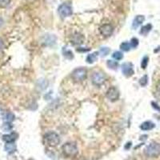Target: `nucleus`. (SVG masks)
Masks as SVG:
<instances>
[{
  "label": "nucleus",
  "instance_id": "1",
  "mask_svg": "<svg viewBox=\"0 0 160 160\" xmlns=\"http://www.w3.org/2000/svg\"><path fill=\"white\" fill-rule=\"evenodd\" d=\"M145 154L150 158H155L160 155V144L158 143H151L144 150Z\"/></svg>",
  "mask_w": 160,
  "mask_h": 160
},
{
  "label": "nucleus",
  "instance_id": "2",
  "mask_svg": "<svg viewBox=\"0 0 160 160\" xmlns=\"http://www.w3.org/2000/svg\"><path fill=\"white\" fill-rule=\"evenodd\" d=\"M62 151L63 154L68 157H75L76 154H78V147L75 143H66L63 145L62 147Z\"/></svg>",
  "mask_w": 160,
  "mask_h": 160
},
{
  "label": "nucleus",
  "instance_id": "3",
  "mask_svg": "<svg viewBox=\"0 0 160 160\" xmlns=\"http://www.w3.org/2000/svg\"><path fill=\"white\" fill-rule=\"evenodd\" d=\"M44 138H45V141L47 143V144L50 147H56L60 143L59 136L55 132H48L45 135Z\"/></svg>",
  "mask_w": 160,
  "mask_h": 160
},
{
  "label": "nucleus",
  "instance_id": "4",
  "mask_svg": "<svg viewBox=\"0 0 160 160\" xmlns=\"http://www.w3.org/2000/svg\"><path fill=\"white\" fill-rule=\"evenodd\" d=\"M87 70L83 67H79L73 71L71 77L74 81L79 82H82L87 78Z\"/></svg>",
  "mask_w": 160,
  "mask_h": 160
},
{
  "label": "nucleus",
  "instance_id": "5",
  "mask_svg": "<svg viewBox=\"0 0 160 160\" xmlns=\"http://www.w3.org/2000/svg\"><path fill=\"white\" fill-rule=\"evenodd\" d=\"M58 12L62 18L69 17L72 15V7L68 3H63L58 8Z\"/></svg>",
  "mask_w": 160,
  "mask_h": 160
},
{
  "label": "nucleus",
  "instance_id": "6",
  "mask_svg": "<svg viewBox=\"0 0 160 160\" xmlns=\"http://www.w3.org/2000/svg\"><path fill=\"white\" fill-rule=\"evenodd\" d=\"M106 96L110 102H115L119 98V91L116 87H112L107 90Z\"/></svg>",
  "mask_w": 160,
  "mask_h": 160
},
{
  "label": "nucleus",
  "instance_id": "7",
  "mask_svg": "<svg viewBox=\"0 0 160 160\" xmlns=\"http://www.w3.org/2000/svg\"><path fill=\"white\" fill-rule=\"evenodd\" d=\"M91 81L96 86H100L105 82V76L103 73L94 72L91 76Z\"/></svg>",
  "mask_w": 160,
  "mask_h": 160
},
{
  "label": "nucleus",
  "instance_id": "8",
  "mask_svg": "<svg viewBox=\"0 0 160 160\" xmlns=\"http://www.w3.org/2000/svg\"><path fill=\"white\" fill-rule=\"evenodd\" d=\"M99 31H100L101 35L104 36V37H109L112 35V33L114 31V27L111 24H104L100 27L99 29Z\"/></svg>",
  "mask_w": 160,
  "mask_h": 160
},
{
  "label": "nucleus",
  "instance_id": "9",
  "mask_svg": "<svg viewBox=\"0 0 160 160\" xmlns=\"http://www.w3.org/2000/svg\"><path fill=\"white\" fill-rule=\"evenodd\" d=\"M122 72L126 77H130L134 75V68L131 63H125L122 65Z\"/></svg>",
  "mask_w": 160,
  "mask_h": 160
},
{
  "label": "nucleus",
  "instance_id": "10",
  "mask_svg": "<svg viewBox=\"0 0 160 160\" xmlns=\"http://www.w3.org/2000/svg\"><path fill=\"white\" fill-rule=\"evenodd\" d=\"M71 43L74 45H81L83 43V41H84V37L83 35L80 34V33H75L72 35L71 37Z\"/></svg>",
  "mask_w": 160,
  "mask_h": 160
},
{
  "label": "nucleus",
  "instance_id": "11",
  "mask_svg": "<svg viewBox=\"0 0 160 160\" xmlns=\"http://www.w3.org/2000/svg\"><path fill=\"white\" fill-rule=\"evenodd\" d=\"M43 42L47 46H52L56 42V37L54 35H45L43 38Z\"/></svg>",
  "mask_w": 160,
  "mask_h": 160
},
{
  "label": "nucleus",
  "instance_id": "12",
  "mask_svg": "<svg viewBox=\"0 0 160 160\" xmlns=\"http://www.w3.org/2000/svg\"><path fill=\"white\" fill-rule=\"evenodd\" d=\"M145 17L143 15H137L135 17L134 20H133V23H132V27L133 29H137L141 25L143 22H144Z\"/></svg>",
  "mask_w": 160,
  "mask_h": 160
},
{
  "label": "nucleus",
  "instance_id": "13",
  "mask_svg": "<svg viewBox=\"0 0 160 160\" xmlns=\"http://www.w3.org/2000/svg\"><path fill=\"white\" fill-rule=\"evenodd\" d=\"M154 126H155V125H154V122H151V121H146L140 125V128L143 131H150V130H152L154 128Z\"/></svg>",
  "mask_w": 160,
  "mask_h": 160
},
{
  "label": "nucleus",
  "instance_id": "14",
  "mask_svg": "<svg viewBox=\"0 0 160 160\" xmlns=\"http://www.w3.org/2000/svg\"><path fill=\"white\" fill-rule=\"evenodd\" d=\"M17 134L16 133H11L9 135H5L3 136V139L6 143H14L17 138Z\"/></svg>",
  "mask_w": 160,
  "mask_h": 160
},
{
  "label": "nucleus",
  "instance_id": "15",
  "mask_svg": "<svg viewBox=\"0 0 160 160\" xmlns=\"http://www.w3.org/2000/svg\"><path fill=\"white\" fill-rule=\"evenodd\" d=\"M3 119L4 122H11L15 119V115L10 111H6L3 114Z\"/></svg>",
  "mask_w": 160,
  "mask_h": 160
},
{
  "label": "nucleus",
  "instance_id": "16",
  "mask_svg": "<svg viewBox=\"0 0 160 160\" xmlns=\"http://www.w3.org/2000/svg\"><path fill=\"white\" fill-rule=\"evenodd\" d=\"M98 59V53L97 52H94V53L90 54H88L87 57V59H86V61H87V63H94Z\"/></svg>",
  "mask_w": 160,
  "mask_h": 160
},
{
  "label": "nucleus",
  "instance_id": "17",
  "mask_svg": "<svg viewBox=\"0 0 160 160\" xmlns=\"http://www.w3.org/2000/svg\"><path fill=\"white\" fill-rule=\"evenodd\" d=\"M5 150L10 154H12L16 151L15 144L14 143H6V146H5Z\"/></svg>",
  "mask_w": 160,
  "mask_h": 160
},
{
  "label": "nucleus",
  "instance_id": "18",
  "mask_svg": "<svg viewBox=\"0 0 160 160\" xmlns=\"http://www.w3.org/2000/svg\"><path fill=\"white\" fill-rule=\"evenodd\" d=\"M47 86H48V82H47L46 79H38V83H37V87H38V89H39L40 91H43V90H45V89L47 87Z\"/></svg>",
  "mask_w": 160,
  "mask_h": 160
},
{
  "label": "nucleus",
  "instance_id": "19",
  "mask_svg": "<svg viewBox=\"0 0 160 160\" xmlns=\"http://www.w3.org/2000/svg\"><path fill=\"white\" fill-rule=\"evenodd\" d=\"M152 29V25L151 24H147V25L143 26L140 30V34L143 35H148V33L151 31Z\"/></svg>",
  "mask_w": 160,
  "mask_h": 160
},
{
  "label": "nucleus",
  "instance_id": "20",
  "mask_svg": "<svg viewBox=\"0 0 160 160\" xmlns=\"http://www.w3.org/2000/svg\"><path fill=\"white\" fill-rule=\"evenodd\" d=\"M107 65L110 69L112 70H117L119 67V63H117L116 61H114V60H107Z\"/></svg>",
  "mask_w": 160,
  "mask_h": 160
},
{
  "label": "nucleus",
  "instance_id": "21",
  "mask_svg": "<svg viewBox=\"0 0 160 160\" xmlns=\"http://www.w3.org/2000/svg\"><path fill=\"white\" fill-rule=\"evenodd\" d=\"M120 48H121V50H123V51H128V50H130V49L131 48V45H130V43L124 42V43H122L120 45Z\"/></svg>",
  "mask_w": 160,
  "mask_h": 160
},
{
  "label": "nucleus",
  "instance_id": "22",
  "mask_svg": "<svg viewBox=\"0 0 160 160\" xmlns=\"http://www.w3.org/2000/svg\"><path fill=\"white\" fill-rule=\"evenodd\" d=\"M112 57H113V59H115L117 61H119V60L122 59V58H123V54H122V52H120V51H115V52H114L113 54H112Z\"/></svg>",
  "mask_w": 160,
  "mask_h": 160
},
{
  "label": "nucleus",
  "instance_id": "23",
  "mask_svg": "<svg viewBox=\"0 0 160 160\" xmlns=\"http://www.w3.org/2000/svg\"><path fill=\"white\" fill-rule=\"evenodd\" d=\"M148 83V76L143 75L141 79H139V84L141 85L142 87H145L147 86Z\"/></svg>",
  "mask_w": 160,
  "mask_h": 160
},
{
  "label": "nucleus",
  "instance_id": "24",
  "mask_svg": "<svg viewBox=\"0 0 160 160\" xmlns=\"http://www.w3.org/2000/svg\"><path fill=\"white\" fill-rule=\"evenodd\" d=\"M99 53L103 57L107 56V54L110 53V49L108 47H102L99 50Z\"/></svg>",
  "mask_w": 160,
  "mask_h": 160
},
{
  "label": "nucleus",
  "instance_id": "25",
  "mask_svg": "<svg viewBox=\"0 0 160 160\" xmlns=\"http://www.w3.org/2000/svg\"><path fill=\"white\" fill-rule=\"evenodd\" d=\"M148 62H149V58L147 56L143 57V59H142V63H141V67L143 69H146L147 66Z\"/></svg>",
  "mask_w": 160,
  "mask_h": 160
},
{
  "label": "nucleus",
  "instance_id": "26",
  "mask_svg": "<svg viewBox=\"0 0 160 160\" xmlns=\"http://www.w3.org/2000/svg\"><path fill=\"white\" fill-rule=\"evenodd\" d=\"M130 45L131 48H136L138 45V39L136 38H132L131 42H130Z\"/></svg>",
  "mask_w": 160,
  "mask_h": 160
},
{
  "label": "nucleus",
  "instance_id": "27",
  "mask_svg": "<svg viewBox=\"0 0 160 160\" xmlns=\"http://www.w3.org/2000/svg\"><path fill=\"white\" fill-rule=\"evenodd\" d=\"M10 3V0H0V7L5 8L8 6Z\"/></svg>",
  "mask_w": 160,
  "mask_h": 160
},
{
  "label": "nucleus",
  "instance_id": "28",
  "mask_svg": "<svg viewBox=\"0 0 160 160\" xmlns=\"http://www.w3.org/2000/svg\"><path fill=\"white\" fill-rule=\"evenodd\" d=\"M64 56L66 59H73L74 55H73V53L71 50H66V52H64Z\"/></svg>",
  "mask_w": 160,
  "mask_h": 160
},
{
  "label": "nucleus",
  "instance_id": "29",
  "mask_svg": "<svg viewBox=\"0 0 160 160\" xmlns=\"http://www.w3.org/2000/svg\"><path fill=\"white\" fill-rule=\"evenodd\" d=\"M3 130L5 131H10V129L12 128V126L10 124V122H5L3 126Z\"/></svg>",
  "mask_w": 160,
  "mask_h": 160
},
{
  "label": "nucleus",
  "instance_id": "30",
  "mask_svg": "<svg viewBox=\"0 0 160 160\" xmlns=\"http://www.w3.org/2000/svg\"><path fill=\"white\" fill-rule=\"evenodd\" d=\"M151 105H152V107H154L155 110H159L160 111V107H159V105H158L157 103H154V102H152V103H151Z\"/></svg>",
  "mask_w": 160,
  "mask_h": 160
},
{
  "label": "nucleus",
  "instance_id": "31",
  "mask_svg": "<svg viewBox=\"0 0 160 160\" xmlns=\"http://www.w3.org/2000/svg\"><path fill=\"white\" fill-rule=\"evenodd\" d=\"M156 91L159 94H160V80L158 82L157 85H156Z\"/></svg>",
  "mask_w": 160,
  "mask_h": 160
},
{
  "label": "nucleus",
  "instance_id": "32",
  "mask_svg": "<svg viewBox=\"0 0 160 160\" xmlns=\"http://www.w3.org/2000/svg\"><path fill=\"white\" fill-rule=\"evenodd\" d=\"M88 50H90V49H82V48L77 49V51H79V52H86V51H88Z\"/></svg>",
  "mask_w": 160,
  "mask_h": 160
},
{
  "label": "nucleus",
  "instance_id": "33",
  "mask_svg": "<svg viewBox=\"0 0 160 160\" xmlns=\"http://www.w3.org/2000/svg\"><path fill=\"white\" fill-rule=\"evenodd\" d=\"M126 146H125L126 149H128L129 147H131V143H126Z\"/></svg>",
  "mask_w": 160,
  "mask_h": 160
},
{
  "label": "nucleus",
  "instance_id": "34",
  "mask_svg": "<svg viewBox=\"0 0 160 160\" xmlns=\"http://www.w3.org/2000/svg\"><path fill=\"white\" fill-rule=\"evenodd\" d=\"M3 41L0 39V50L3 49Z\"/></svg>",
  "mask_w": 160,
  "mask_h": 160
},
{
  "label": "nucleus",
  "instance_id": "35",
  "mask_svg": "<svg viewBox=\"0 0 160 160\" xmlns=\"http://www.w3.org/2000/svg\"><path fill=\"white\" fill-rule=\"evenodd\" d=\"M3 19H2V18H0V27H2V25H3Z\"/></svg>",
  "mask_w": 160,
  "mask_h": 160
}]
</instances>
